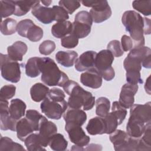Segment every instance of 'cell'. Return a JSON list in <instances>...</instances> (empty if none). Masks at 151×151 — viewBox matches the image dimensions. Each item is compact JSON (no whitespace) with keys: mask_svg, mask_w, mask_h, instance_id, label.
I'll list each match as a JSON object with an SVG mask.
<instances>
[{"mask_svg":"<svg viewBox=\"0 0 151 151\" xmlns=\"http://www.w3.org/2000/svg\"><path fill=\"white\" fill-rule=\"evenodd\" d=\"M64 91L70 96L67 104L70 108L80 109L83 110H91L95 104V97L79 84L73 80H68L63 86Z\"/></svg>","mask_w":151,"mask_h":151,"instance_id":"1","label":"cell"},{"mask_svg":"<svg viewBox=\"0 0 151 151\" xmlns=\"http://www.w3.org/2000/svg\"><path fill=\"white\" fill-rule=\"evenodd\" d=\"M65 97L64 93L61 89H50L47 96L41 103V111L48 118L59 120L67 109L68 104Z\"/></svg>","mask_w":151,"mask_h":151,"instance_id":"2","label":"cell"},{"mask_svg":"<svg viewBox=\"0 0 151 151\" xmlns=\"http://www.w3.org/2000/svg\"><path fill=\"white\" fill-rule=\"evenodd\" d=\"M122 22L133 42V48L144 46V17L134 11H127L123 14Z\"/></svg>","mask_w":151,"mask_h":151,"instance_id":"3","label":"cell"},{"mask_svg":"<svg viewBox=\"0 0 151 151\" xmlns=\"http://www.w3.org/2000/svg\"><path fill=\"white\" fill-rule=\"evenodd\" d=\"M40 68L41 81L48 86L63 87L69 80L67 74L61 71L55 61L49 57L40 58Z\"/></svg>","mask_w":151,"mask_h":151,"instance_id":"4","label":"cell"},{"mask_svg":"<svg viewBox=\"0 0 151 151\" xmlns=\"http://www.w3.org/2000/svg\"><path fill=\"white\" fill-rule=\"evenodd\" d=\"M109 139L116 151L145 150V145L140 137H132L122 130H114L110 134Z\"/></svg>","mask_w":151,"mask_h":151,"instance_id":"5","label":"cell"},{"mask_svg":"<svg viewBox=\"0 0 151 151\" xmlns=\"http://www.w3.org/2000/svg\"><path fill=\"white\" fill-rule=\"evenodd\" d=\"M1 76L5 80L13 83H18L21 78V65L18 61L11 59L8 54L1 53Z\"/></svg>","mask_w":151,"mask_h":151,"instance_id":"6","label":"cell"},{"mask_svg":"<svg viewBox=\"0 0 151 151\" xmlns=\"http://www.w3.org/2000/svg\"><path fill=\"white\" fill-rule=\"evenodd\" d=\"M82 4L87 7H91L90 15L93 22L100 23L108 19L112 11L107 1H82Z\"/></svg>","mask_w":151,"mask_h":151,"instance_id":"7","label":"cell"},{"mask_svg":"<svg viewBox=\"0 0 151 151\" xmlns=\"http://www.w3.org/2000/svg\"><path fill=\"white\" fill-rule=\"evenodd\" d=\"M93 24L90 13L86 11L78 12L75 16L71 33L76 37L83 38L89 35Z\"/></svg>","mask_w":151,"mask_h":151,"instance_id":"8","label":"cell"},{"mask_svg":"<svg viewBox=\"0 0 151 151\" xmlns=\"http://www.w3.org/2000/svg\"><path fill=\"white\" fill-rule=\"evenodd\" d=\"M65 130L68 134L70 141L77 146L83 147L88 144L90 138L85 133L81 126L65 123Z\"/></svg>","mask_w":151,"mask_h":151,"instance_id":"9","label":"cell"},{"mask_svg":"<svg viewBox=\"0 0 151 151\" xmlns=\"http://www.w3.org/2000/svg\"><path fill=\"white\" fill-rule=\"evenodd\" d=\"M8 105L7 100L0 99V127L2 130H10L15 132L17 121L10 116Z\"/></svg>","mask_w":151,"mask_h":151,"instance_id":"10","label":"cell"},{"mask_svg":"<svg viewBox=\"0 0 151 151\" xmlns=\"http://www.w3.org/2000/svg\"><path fill=\"white\" fill-rule=\"evenodd\" d=\"M130 110V117L145 124L151 123V103L133 104Z\"/></svg>","mask_w":151,"mask_h":151,"instance_id":"11","label":"cell"},{"mask_svg":"<svg viewBox=\"0 0 151 151\" xmlns=\"http://www.w3.org/2000/svg\"><path fill=\"white\" fill-rule=\"evenodd\" d=\"M137 84L126 83L121 89L119 96V103L125 109H130L134 102V96L138 90Z\"/></svg>","mask_w":151,"mask_h":151,"instance_id":"12","label":"cell"},{"mask_svg":"<svg viewBox=\"0 0 151 151\" xmlns=\"http://www.w3.org/2000/svg\"><path fill=\"white\" fill-rule=\"evenodd\" d=\"M32 14L41 22L48 24L54 21V12L52 8H48L40 4V1L32 7Z\"/></svg>","mask_w":151,"mask_h":151,"instance_id":"13","label":"cell"},{"mask_svg":"<svg viewBox=\"0 0 151 151\" xmlns=\"http://www.w3.org/2000/svg\"><path fill=\"white\" fill-rule=\"evenodd\" d=\"M80 81L86 87L92 88H99L101 86L103 80L100 74L94 67L81 74Z\"/></svg>","mask_w":151,"mask_h":151,"instance_id":"14","label":"cell"},{"mask_svg":"<svg viewBox=\"0 0 151 151\" xmlns=\"http://www.w3.org/2000/svg\"><path fill=\"white\" fill-rule=\"evenodd\" d=\"M114 61V56L108 50H103L97 53L95 58L94 68L100 74L111 68Z\"/></svg>","mask_w":151,"mask_h":151,"instance_id":"15","label":"cell"},{"mask_svg":"<svg viewBox=\"0 0 151 151\" xmlns=\"http://www.w3.org/2000/svg\"><path fill=\"white\" fill-rule=\"evenodd\" d=\"M96 54L97 52L94 51H87L83 52L76 61V70L80 72L94 68Z\"/></svg>","mask_w":151,"mask_h":151,"instance_id":"16","label":"cell"},{"mask_svg":"<svg viewBox=\"0 0 151 151\" xmlns=\"http://www.w3.org/2000/svg\"><path fill=\"white\" fill-rule=\"evenodd\" d=\"M38 132L41 144L45 147L48 145L51 137L57 132V127L55 123L46 119L42 122Z\"/></svg>","mask_w":151,"mask_h":151,"instance_id":"17","label":"cell"},{"mask_svg":"<svg viewBox=\"0 0 151 151\" xmlns=\"http://www.w3.org/2000/svg\"><path fill=\"white\" fill-rule=\"evenodd\" d=\"M63 118L66 123L76 124L81 126L87 120V114L83 110L70 108L64 113Z\"/></svg>","mask_w":151,"mask_h":151,"instance_id":"18","label":"cell"},{"mask_svg":"<svg viewBox=\"0 0 151 151\" xmlns=\"http://www.w3.org/2000/svg\"><path fill=\"white\" fill-rule=\"evenodd\" d=\"M150 126V124H145L142 122L129 117L126 125L127 133L132 137H140L147 127Z\"/></svg>","mask_w":151,"mask_h":151,"instance_id":"19","label":"cell"},{"mask_svg":"<svg viewBox=\"0 0 151 151\" xmlns=\"http://www.w3.org/2000/svg\"><path fill=\"white\" fill-rule=\"evenodd\" d=\"M27 45L21 41L15 42L12 45L8 46L7 48V52L8 56L13 60L17 61H21L23 55L27 52Z\"/></svg>","mask_w":151,"mask_h":151,"instance_id":"20","label":"cell"},{"mask_svg":"<svg viewBox=\"0 0 151 151\" xmlns=\"http://www.w3.org/2000/svg\"><path fill=\"white\" fill-rule=\"evenodd\" d=\"M86 130L88 133L91 135L106 133V125L104 119L100 116L91 119L86 126Z\"/></svg>","mask_w":151,"mask_h":151,"instance_id":"21","label":"cell"},{"mask_svg":"<svg viewBox=\"0 0 151 151\" xmlns=\"http://www.w3.org/2000/svg\"><path fill=\"white\" fill-rule=\"evenodd\" d=\"M78 58V54L75 51H59L55 54L58 63L65 67H72Z\"/></svg>","mask_w":151,"mask_h":151,"instance_id":"22","label":"cell"},{"mask_svg":"<svg viewBox=\"0 0 151 151\" xmlns=\"http://www.w3.org/2000/svg\"><path fill=\"white\" fill-rule=\"evenodd\" d=\"M26 104L19 99H12L9 106V113L12 118L18 121L21 119L25 113Z\"/></svg>","mask_w":151,"mask_h":151,"instance_id":"23","label":"cell"},{"mask_svg":"<svg viewBox=\"0 0 151 151\" xmlns=\"http://www.w3.org/2000/svg\"><path fill=\"white\" fill-rule=\"evenodd\" d=\"M16 132L18 139L21 141H24L29 134L34 132V129L30 122L25 117L21 118L17 121Z\"/></svg>","mask_w":151,"mask_h":151,"instance_id":"24","label":"cell"},{"mask_svg":"<svg viewBox=\"0 0 151 151\" xmlns=\"http://www.w3.org/2000/svg\"><path fill=\"white\" fill-rule=\"evenodd\" d=\"M72 28L73 24L69 21L58 22L52 26L51 33L55 38L61 39L71 33Z\"/></svg>","mask_w":151,"mask_h":151,"instance_id":"25","label":"cell"},{"mask_svg":"<svg viewBox=\"0 0 151 151\" xmlns=\"http://www.w3.org/2000/svg\"><path fill=\"white\" fill-rule=\"evenodd\" d=\"M49 90V88L45 85L40 83H35L30 89L31 97L35 102L41 101L46 98Z\"/></svg>","mask_w":151,"mask_h":151,"instance_id":"26","label":"cell"},{"mask_svg":"<svg viewBox=\"0 0 151 151\" xmlns=\"http://www.w3.org/2000/svg\"><path fill=\"white\" fill-rule=\"evenodd\" d=\"M24 144L27 149L29 151L46 150L42 146L38 133H31L25 140Z\"/></svg>","mask_w":151,"mask_h":151,"instance_id":"27","label":"cell"},{"mask_svg":"<svg viewBox=\"0 0 151 151\" xmlns=\"http://www.w3.org/2000/svg\"><path fill=\"white\" fill-rule=\"evenodd\" d=\"M40 57H31L29 58L25 65V74L27 76L34 78L37 77L41 73L40 68Z\"/></svg>","mask_w":151,"mask_h":151,"instance_id":"28","label":"cell"},{"mask_svg":"<svg viewBox=\"0 0 151 151\" xmlns=\"http://www.w3.org/2000/svg\"><path fill=\"white\" fill-rule=\"evenodd\" d=\"M48 145L53 150L63 151L67 149L68 142L63 134L56 133L51 137Z\"/></svg>","mask_w":151,"mask_h":151,"instance_id":"29","label":"cell"},{"mask_svg":"<svg viewBox=\"0 0 151 151\" xmlns=\"http://www.w3.org/2000/svg\"><path fill=\"white\" fill-rule=\"evenodd\" d=\"M25 117L30 122L35 131H39L42 122L47 118L35 110H28L25 113Z\"/></svg>","mask_w":151,"mask_h":151,"instance_id":"30","label":"cell"},{"mask_svg":"<svg viewBox=\"0 0 151 151\" xmlns=\"http://www.w3.org/2000/svg\"><path fill=\"white\" fill-rule=\"evenodd\" d=\"M38 1H15V11L14 15L18 17L27 14Z\"/></svg>","mask_w":151,"mask_h":151,"instance_id":"31","label":"cell"},{"mask_svg":"<svg viewBox=\"0 0 151 151\" xmlns=\"http://www.w3.org/2000/svg\"><path fill=\"white\" fill-rule=\"evenodd\" d=\"M110 101L105 97L98 98L96 101V113L98 116L104 117L110 111Z\"/></svg>","mask_w":151,"mask_h":151,"instance_id":"32","label":"cell"},{"mask_svg":"<svg viewBox=\"0 0 151 151\" xmlns=\"http://www.w3.org/2000/svg\"><path fill=\"white\" fill-rule=\"evenodd\" d=\"M17 22L16 20L12 18H8L1 22L0 30L1 33L5 35L14 34L17 31Z\"/></svg>","mask_w":151,"mask_h":151,"instance_id":"33","label":"cell"},{"mask_svg":"<svg viewBox=\"0 0 151 151\" xmlns=\"http://www.w3.org/2000/svg\"><path fill=\"white\" fill-rule=\"evenodd\" d=\"M15 11V1H0V14L1 22L3 18H6Z\"/></svg>","mask_w":151,"mask_h":151,"instance_id":"34","label":"cell"},{"mask_svg":"<svg viewBox=\"0 0 151 151\" xmlns=\"http://www.w3.org/2000/svg\"><path fill=\"white\" fill-rule=\"evenodd\" d=\"M0 150H25L22 146L13 142L8 137H1L0 140Z\"/></svg>","mask_w":151,"mask_h":151,"instance_id":"35","label":"cell"},{"mask_svg":"<svg viewBox=\"0 0 151 151\" xmlns=\"http://www.w3.org/2000/svg\"><path fill=\"white\" fill-rule=\"evenodd\" d=\"M43 37L42 29L36 25L34 23L31 25L26 33L25 38H28L29 41L32 42H37L41 40Z\"/></svg>","mask_w":151,"mask_h":151,"instance_id":"36","label":"cell"},{"mask_svg":"<svg viewBox=\"0 0 151 151\" xmlns=\"http://www.w3.org/2000/svg\"><path fill=\"white\" fill-rule=\"evenodd\" d=\"M133 8L145 16L151 14V1H134L132 2Z\"/></svg>","mask_w":151,"mask_h":151,"instance_id":"37","label":"cell"},{"mask_svg":"<svg viewBox=\"0 0 151 151\" xmlns=\"http://www.w3.org/2000/svg\"><path fill=\"white\" fill-rule=\"evenodd\" d=\"M111 113L116 117L119 125L121 124L124 121L127 115V110L123 107L119 101H115L112 104Z\"/></svg>","mask_w":151,"mask_h":151,"instance_id":"38","label":"cell"},{"mask_svg":"<svg viewBox=\"0 0 151 151\" xmlns=\"http://www.w3.org/2000/svg\"><path fill=\"white\" fill-rule=\"evenodd\" d=\"M104 119L106 125V134H110L116 130L118 126V120L116 117L111 113H109L105 117Z\"/></svg>","mask_w":151,"mask_h":151,"instance_id":"39","label":"cell"},{"mask_svg":"<svg viewBox=\"0 0 151 151\" xmlns=\"http://www.w3.org/2000/svg\"><path fill=\"white\" fill-rule=\"evenodd\" d=\"M59 5L62 6L69 14H72L80 6V2L78 1L61 0L59 1Z\"/></svg>","mask_w":151,"mask_h":151,"instance_id":"40","label":"cell"},{"mask_svg":"<svg viewBox=\"0 0 151 151\" xmlns=\"http://www.w3.org/2000/svg\"><path fill=\"white\" fill-rule=\"evenodd\" d=\"M78 44V38L70 33L61 39V45L66 48H73Z\"/></svg>","mask_w":151,"mask_h":151,"instance_id":"41","label":"cell"},{"mask_svg":"<svg viewBox=\"0 0 151 151\" xmlns=\"http://www.w3.org/2000/svg\"><path fill=\"white\" fill-rule=\"evenodd\" d=\"M107 50H109L114 57H119L123 55L124 51L122 48L121 43L116 40L111 41L107 45Z\"/></svg>","mask_w":151,"mask_h":151,"instance_id":"42","label":"cell"},{"mask_svg":"<svg viewBox=\"0 0 151 151\" xmlns=\"http://www.w3.org/2000/svg\"><path fill=\"white\" fill-rule=\"evenodd\" d=\"M54 12V21L58 22H63L67 21L69 18L68 12L60 5H54L52 6Z\"/></svg>","mask_w":151,"mask_h":151,"instance_id":"43","label":"cell"},{"mask_svg":"<svg viewBox=\"0 0 151 151\" xmlns=\"http://www.w3.org/2000/svg\"><path fill=\"white\" fill-rule=\"evenodd\" d=\"M55 49V44L53 41L45 40L39 46V52L40 54L48 55L51 54Z\"/></svg>","mask_w":151,"mask_h":151,"instance_id":"44","label":"cell"},{"mask_svg":"<svg viewBox=\"0 0 151 151\" xmlns=\"http://www.w3.org/2000/svg\"><path fill=\"white\" fill-rule=\"evenodd\" d=\"M16 91V87L14 85H5L3 86L0 91V99L8 100L12 98Z\"/></svg>","mask_w":151,"mask_h":151,"instance_id":"45","label":"cell"},{"mask_svg":"<svg viewBox=\"0 0 151 151\" xmlns=\"http://www.w3.org/2000/svg\"><path fill=\"white\" fill-rule=\"evenodd\" d=\"M33 24V21L29 19H25L20 21L17 24V29L18 34L21 37H25L27 30Z\"/></svg>","mask_w":151,"mask_h":151,"instance_id":"46","label":"cell"},{"mask_svg":"<svg viewBox=\"0 0 151 151\" xmlns=\"http://www.w3.org/2000/svg\"><path fill=\"white\" fill-rule=\"evenodd\" d=\"M126 81L127 83L132 84H142L143 83L140 71H132L126 73Z\"/></svg>","mask_w":151,"mask_h":151,"instance_id":"47","label":"cell"},{"mask_svg":"<svg viewBox=\"0 0 151 151\" xmlns=\"http://www.w3.org/2000/svg\"><path fill=\"white\" fill-rule=\"evenodd\" d=\"M121 45L123 51H130L133 48V42L129 36L123 35L121 38Z\"/></svg>","mask_w":151,"mask_h":151,"instance_id":"48","label":"cell"},{"mask_svg":"<svg viewBox=\"0 0 151 151\" xmlns=\"http://www.w3.org/2000/svg\"><path fill=\"white\" fill-rule=\"evenodd\" d=\"M151 32V22L149 18L144 17V30L143 33L145 35H149Z\"/></svg>","mask_w":151,"mask_h":151,"instance_id":"49","label":"cell"},{"mask_svg":"<svg viewBox=\"0 0 151 151\" xmlns=\"http://www.w3.org/2000/svg\"><path fill=\"white\" fill-rule=\"evenodd\" d=\"M150 76H149L148 77V78H147V80H146L145 85V91L149 95L150 94V90H150Z\"/></svg>","mask_w":151,"mask_h":151,"instance_id":"50","label":"cell"},{"mask_svg":"<svg viewBox=\"0 0 151 151\" xmlns=\"http://www.w3.org/2000/svg\"><path fill=\"white\" fill-rule=\"evenodd\" d=\"M45 6H49L51 4V2H52V1H40Z\"/></svg>","mask_w":151,"mask_h":151,"instance_id":"51","label":"cell"}]
</instances>
